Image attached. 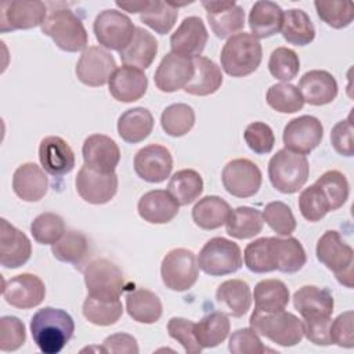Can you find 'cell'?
Instances as JSON below:
<instances>
[{
	"label": "cell",
	"mask_w": 354,
	"mask_h": 354,
	"mask_svg": "<svg viewBox=\"0 0 354 354\" xmlns=\"http://www.w3.org/2000/svg\"><path fill=\"white\" fill-rule=\"evenodd\" d=\"M354 314L353 311H346L337 315L329 328L330 342L346 348H351L354 346V329H353Z\"/></svg>",
	"instance_id": "91938a15"
},
{
	"label": "cell",
	"mask_w": 354,
	"mask_h": 354,
	"mask_svg": "<svg viewBox=\"0 0 354 354\" xmlns=\"http://www.w3.org/2000/svg\"><path fill=\"white\" fill-rule=\"evenodd\" d=\"M261 214L267 225L279 236H289L296 230V218L292 209L283 202L267 203Z\"/></svg>",
	"instance_id": "f5cc1de1"
},
{
	"label": "cell",
	"mask_w": 354,
	"mask_h": 354,
	"mask_svg": "<svg viewBox=\"0 0 354 354\" xmlns=\"http://www.w3.org/2000/svg\"><path fill=\"white\" fill-rule=\"evenodd\" d=\"M281 33L288 43L306 46L314 40L315 28L306 11L300 8H290L283 11Z\"/></svg>",
	"instance_id": "74e56055"
},
{
	"label": "cell",
	"mask_w": 354,
	"mask_h": 354,
	"mask_svg": "<svg viewBox=\"0 0 354 354\" xmlns=\"http://www.w3.org/2000/svg\"><path fill=\"white\" fill-rule=\"evenodd\" d=\"M266 100L274 111L281 113H295L304 105L301 93L290 83L272 84L267 91Z\"/></svg>",
	"instance_id": "bcb514c9"
},
{
	"label": "cell",
	"mask_w": 354,
	"mask_h": 354,
	"mask_svg": "<svg viewBox=\"0 0 354 354\" xmlns=\"http://www.w3.org/2000/svg\"><path fill=\"white\" fill-rule=\"evenodd\" d=\"M230 328L231 324L228 317L221 311H213L195 324V336L202 348H210L227 339Z\"/></svg>",
	"instance_id": "ab89813d"
},
{
	"label": "cell",
	"mask_w": 354,
	"mask_h": 354,
	"mask_svg": "<svg viewBox=\"0 0 354 354\" xmlns=\"http://www.w3.org/2000/svg\"><path fill=\"white\" fill-rule=\"evenodd\" d=\"M303 330L304 336L314 344L318 346H329L332 344L330 342V335H329V328H330V317H324V318H308L303 319Z\"/></svg>",
	"instance_id": "6125c7cd"
},
{
	"label": "cell",
	"mask_w": 354,
	"mask_h": 354,
	"mask_svg": "<svg viewBox=\"0 0 354 354\" xmlns=\"http://www.w3.org/2000/svg\"><path fill=\"white\" fill-rule=\"evenodd\" d=\"M198 267L210 277H221L236 272L242 267L241 248L223 236H214L209 239L201 249L198 259Z\"/></svg>",
	"instance_id": "52a82bcc"
},
{
	"label": "cell",
	"mask_w": 354,
	"mask_h": 354,
	"mask_svg": "<svg viewBox=\"0 0 354 354\" xmlns=\"http://www.w3.org/2000/svg\"><path fill=\"white\" fill-rule=\"evenodd\" d=\"M73 318L61 308L44 307L30 319V333L39 350L44 354H58L72 339Z\"/></svg>",
	"instance_id": "6da1fadb"
},
{
	"label": "cell",
	"mask_w": 354,
	"mask_h": 354,
	"mask_svg": "<svg viewBox=\"0 0 354 354\" xmlns=\"http://www.w3.org/2000/svg\"><path fill=\"white\" fill-rule=\"evenodd\" d=\"M194 76V62L189 57H183L174 53L166 54L158 65L153 82L163 93H174L191 82Z\"/></svg>",
	"instance_id": "ac0fdd59"
},
{
	"label": "cell",
	"mask_w": 354,
	"mask_h": 354,
	"mask_svg": "<svg viewBox=\"0 0 354 354\" xmlns=\"http://www.w3.org/2000/svg\"><path fill=\"white\" fill-rule=\"evenodd\" d=\"M249 324L257 335H261L282 347L296 346L304 336L301 319L285 310L272 313L253 310Z\"/></svg>",
	"instance_id": "3957f363"
},
{
	"label": "cell",
	"mask_w": 354,
	"mask_h": 354,
	"mask_svg": "<svg viewBox=\"0 0 354 354\" xmlns=\"http://www.w3.org/2000/svg\"><path fill=\"white\" fill-rule=\"evenodd\" d=\"M158 53V41L152 33L144 28H136L129 44L119 51L123 65L147 69L153 62Z\"/></svg>",
	"instance_id": "4dcf8cb0"
},
{
	"label": "cell",
	"mask_w": 354,
	"mask_h": 354,
	"mask_svg": "<svg viewBox=\"0 0 354 354\" xmlns=\"http://www.w3.org/2000/svg\"><path fill=\"white\" fill-rule=\"evenodd\" d=\"M210 29L218 39H227L245 26V11L235 1H202Z\"/></svg>",
	"instance_id": "d6986e66"
},
{
	"label": "cell",
	"mask_w": 354,
	"mask_h": 354,
	"mask_svg": "<svg viewBox=\"0 0 354 354\" xmlns=\"http://www.w3.org/2000/svg\"><path fill=\"white\" fill-rule=\"evenodd\" d=\"M115 71L116 61L113 55L98 46L87 47L82 53L75 69L77 79L90 87L104 86Z\"/></svg>",
	"instance_id": "4fadbf2b"
},
{
	"label": "cell",
	"mask_w": 354,
	"mask_h": 354,
	"mask_svg": "<svg viewBox=\"0 0 354 354\" xmlns=\"http://www.w3.org/2000/svg\"><path fill=\"white\" fill-rule=\"evenodd\" d=\"M268 246L272 267L281 272H297L307 261L303 245L293 236H268Z\"/></svg>",
	"instance_id": "484cf974"
},
{
	"label": "cell",
	"mask_w": 354,
	"mask_h": 354,
	"mask_svg": "<svg viewBox=\"0 0 354 354\" xmlns=\"http://www.w3.org/2000/svg\"><path fill=\"white\" fill-rule=\"evenodd\" d=\"M30 232L36 242L41 245H54L65 234V223L61 216L46 212L32 221Z\"/></svg>",
	"instance_id": "681fc988"
},
{
	"label": "cell",
	"mask_w": 354,
	"mask_h": 354,
	"mask_svg": "<svg viewBox=\"0 0 354 354\" xmlns=\"http://www.w3.org/2000/svg\"><path fill=\"white\" fill-rule=\"evenodd\" d=\"M171 169V153L163 145L149 144L138 149L134 156V171L144 181L162 183L170 176Z\"/></svg>",
	"instance_id": "e0dca14e"
},
{
	"label": "cell",
	"mask_w": 354,
	"mask_h": 354,
	"mask_svg": "<svg viewBox=\"0 0 354 354\" xmlns=\"http://www.w3.org/2000/svg\"><path fill=\"white\" fill-rule=\"evenodd\" d=\"M221 181L228 194L236 198H250L261 187V171L259 166L245 158L230 160L221 173Z\"/></svg>",
	"instance_id": "8fae6325"
},
{
	"label": "cell",
	"mask_w": 354,
	"mask_h": 354,
	"mask_svg": "<svg viewBox=\"0 0 354 354\" xmlns=\"http://www.w3.org/2000/svg\"><path fill=\"white\" fill-rule=\"evenodd\" d=\"M41 32L51 37L55 46L68 53L86 50L88 36L82 19L71 10H53L41 24Z\"/></svg>",
	"instance_id": "277c9868"
},
{
	"label": "cell",
	"mask_w": 354,
	"mask_h": 354,
	"mask_svg": "<svg viewBox=\"0 0 354 354\" xmlns=\"http://www.w3.org/2000/svg\"><path fill=\"white\" fill-rule=\"evenodd\" d=\"M76 191L80 198L93 205L108 203L118 192L116 173H101L83 165L75 180Z\"/></svg>",
	"instance_id": "5bb4252c"
},
{
	"label": "cell",
	"mask_w": 354,
	"mask_h": 354,
	"mask_svg": "<svg viewBox=\"0 0 354 354\" xmlns=\"http://www.w3.org/2000/svg\"><path fill=\"white\" fill-rule=\"evenodd\" d=\"M167 191L181 206L195 202L203 191L202 176L192 169L176 171L167 184Z\"/></svg>",
	"instance_id": "60d3db41"
},
{
	"label": "cell",
	"mask_w": 354,
	"mask_h": 354,
	"mask_svg": "<svg viewBox=\"0 0 354 354\" xmlns=\"http://www.w3.org/2000/svg\"><path fill=\"white\" fill-rule=\"evenodd\" d=\"M84 165L101 173H113L120 160L118 144L105 134L88 136L82 147Z\"/></svg>",
	"instance_id": "ffe728a7"
},
{
	"label": "cell",
	"mask_w": 354,
	"mask_h": 354,
	"mask_svg": "<svg viewBox=\"0 0 354 354\" xmlns=\"http://www.w3.org/2000/svg\"><path fill=\"white\" fill-rule=\"evenodd\" d=\"M47 17L43 1H1L0 32L30 29L41 25Z\"/></svg>",
	"instance_id": "9a60e30c"
},
{
	"label": "cell",
	"mask_w": 354,
	"mask_h": 354,
	"mask_svg": "<svg viewBox=\"0 0 354 354\" xmlns=\"http://www.w3.org/2000/svg\"><path fill=\"white\" fill-rule=\"evenodd\" d=\"M231 210V206L223 198L207 195L195 203L192 220L202 230H216L227 223Z\"/></svg>",
	"instance_id": "e575fe53"
},
{
	"label": "cell",
	"mask_w": 354,
	"mask_h": 354,
	"mask_svg": "<svg viewBox=\"0 0 354 354\" xmlns=\"http://www.w3.org/2000/svg\"><path fill=\"white\" fill-rule=\"evenodd\" d=\"M209 33L199 17H187L170 36L171 53L183 57H198L205 50Z\"/></svg>",
	"instance_id": "44dd1931"
},
{
	"label": "cell",
	"mask_w": 354,
	"mask_h": 354,
	"mask_svg": "<svg viewBox=\"0 0 354 354\" xmlns=\"http://www.w3.org/2000/svg\"><path fill=\"white\" fill-rule=\"evenodd\" d=\"M198 263L194 252L177 248L163 257L160 264V277L166 288L174 292L191 289L198 281Z\"/></svg>",
	"instance_id": "9c48e42d"
},
{
	"label": "cell",
	"mask_w": 354,
	"mask_h": 354,
	"mask_svg": "<svg viewBox=\"0 0 354 354\" xmlns=\"http://www.w3.org/2000/svg\"><path fill=\"white\" fill-rule=\"evenodd\" d=\"M51 252L57 260L77 266L88 254V241L84 234L69 230L51 246Z\"/></svg>",
	"instance_id": "7bdbcfd3"
},
{
	"label": "cell",
	"mask_w": 354,
	"mask_h": 354,
	"mask_svg": "<svg viewBox=\"0 0 354 354\" xmlns=\"http://www.w3.org/2000/svg\"><path fill=\"white\" fill-rule=\"evenodd\" d=\"M84 318L97 326L113 325L123 314V306L120 299L102 300L87 295L82 307Z\"/></svg>",
	"instance_id": "b9f144b4"
},
{
	"label": "cell",
	"mask_w": 354,
	"mask_h": 354,
	"mask_svg": "<svg viewBox=\"0 0 354 354\" xmlns=\"http://www.w3.org/2000/svg\"><path fill=\"white\" fill-rule=\"evenodd\" d=\"M243 261L249 271L256 274H264L275 271L270 257L268 236L259 238L246 245L243 252Z\"/></svg>",
	"instance_id": "db71d44e"
},
{
	"label": "cell",
	"mask_w": 354,
	"mask_h": 354,
	"mask_svg": "<svg viewBox=\"0 0 354 354\" xmlns=\"http://www.w3.org/2000/svg\"><path fill=\"white\" fill-rule=\"evenodd\" d=\"M195 124V112L188 104L177 102L166 106L160 115V126L170 137L185 136Z\"/></svg>",
	"instance_id": "ee69618b"
},
{
	"label": "cell",
	"mask_w": 354,
	"mask_h": 354,
	"mask_svg": "<svg viewBox=\"0 0 354 354\" xmlns=\"http://www.w3.org/2000/svg\"><path fill=\"white\" fill-rule=\"evenodd\" d=\"M324 137V126L318 118L303 115L288 122L283 129L282 141L285 149L307 155L315 149Z\"/></svg>",
	"instance_id": "7c38bea8"
},
{
	"label": "cell",
	"mask_w": 354,
	"mask_h": 354,
	"mask_svg": "<svg viewBox=\"0 0 354 354\" xmlns=\"http://www.w3.org/2000/svg\"><path fill=\"white\" fill-rule=\"evenodd\" d=\"M126 311L140 324H155L162 317V301L148 289H136L126 295Z\"/></svg>",
	"instance_id": "d590c367"
},
{
	"label": "cell",
	"mask_w": 354,
	"mask_h": 354,
	"mask_svg": "<svg viewBox=\"0 0 354 354\" xmlns=\"http://www.w3.org/2000/svg\"><path fill=\"white\" fill-rule=\"evenodd\" d=\"M308 160L304 155L279 149L268 162V177L272 187L282 194H295L307 183Z\"/></svg>",
	"instance_id": "5b68a950"
},
{
	"label": "cell",
	"mask_w": 354,
	"mask_h": 354,
	"mask_svg": "<svg viewBox=\"0 0 354 354\" xmlns=\"http://www.w3.org/2000/svg\"><path fill=\"white\" fill-rule=\"evenodd\" d=\"M353 122L351 113L347 119L337 122L330 131V142L333 149L342 156H353L354 155V140H353Z\"/></svg>",
	"instance_id": "94428289"
},
{
	"label": "cell",
	"mask_w": 354,
	"mask_h": 354,
	"mask_svg": "<svg viewBox=\"0 0 354 354\" xmlns=\"http://www.w3.org/2000/svg\"><path fill=\"white\" fill-rule=\"evenodd\" d=\"M111 95L120 102H134L144 97L148 88V77L136 66L122 65L112 73L109 82Z\"/></svg>",
	"instance_id": "cb8c5ba5"
},
{
	"label": "cell",
	"mask_w": 354,
	"mask_h": 354,
	"mask_svg": "<svg viewBox=\"0 0 354 354\" xmlns=\"http://www.w3.org/2000/svg\"><path fill=\"white\" fill-rule=\"evenodd\" d=\"M104 353H116V354H138L140 348L136 337L129 333H115L102 342Z\"/></svg>",
	"instance_id": "be15d7a7"
},
{
	"label": "cell",
	"mask_w": 354,
	"mask_h": 354,
	"mask_svg": "<svg viewBox=\"0 0 354 354\" xmlns=\"http://www.w3.org/2000/svg\"><path fill=\"white\" fill-rule=\"evenodd\" d=\"M315 253L318 261L335 272L336 279L342 285L353 288L354 250L337 231L329 230L324 232L317 242Z\"/></svg>",
	"instance_id": "8992f818"
},
{
	"label": "cell",
	"mask_w": 354,
	"mask_h": 354,
	"mask_svg": "<svg viewBox=\"0 0 354 354\" xmlns=\"http://www.w3.org/2000/svg\"><path fill=\"white\" fill-rule=\"evenodd\" d=\"M283 19L282 8L268 0L256 1L249 11V28L252 35L257 39L271 37L281 30Z\"/></svg>",
	"instance_id": "f546056e"
},
{
	"label": "cell",
	"mask_w": 354,
	"mask_h": 354,
	"mask_svg": "<svg viewBox=\"0 0 354 354\" xmlns=\"http://www.w3.org/2000/svg\"><path fill=\"white\" fill-rule=\"evenodd\" d=\"M48 188V178L44 169L36 163L28 162L17 167L12 174V189L15 195L25 202L40 201Z\"/></svg>",
	"instance_id": "83f0119b"
},
{
	"label": "cell",
	"mask_w": 354,
	"mask_h": 354,
	"mask_svg": "<svg viewBox=\"0 0 354 354\" xmlns=\"http://www.w3.org/2000/svg\"><path fill=\"white\" fill-rule=\"evenodd\" d=\"M253 299L256 311H281L289 303V289L279 279H263L254 286Z\"/></svg>",
	"instance_id": "8d00e7d4"
},
{
	"label": "cell",
	"mask_w": 354,
	"mask_h": 354,
	"mask_svg": "<svg viewBox=\"0 0 354 354\" xmlns=\"http://www.w3.org/2000/svg\"><path fill=\"white\" fill-rule=\"evenodd\" d=\"M153 129V116L149 109L136 106L124 111L118 119V134L129 144L144 141Z\"/></svg>",
	"instance_id": "836d02e7"
},
{
	"label": "cell",
	"mask_w": 354,
	"mask_h": 354,
	"mask_svg": "<svg viewBox=\"0 0 354 354\" xmlns=\"http://www.w3.org/2000/svg\"><path fill=\"white\" fill-rule=\"evenodd\" d=\"M169 336L177 340L187 353H201L202 347L195 336V322L181 317H173L167 322Z\"/></svg>",
	"instance_id": "9f6ffc18"
},
{
	"label": "cell",
	"mask_w": 354,
	"mask_h": 354,
	"mask_svg": "<svg viewBox=\"0 0 354 354\" xmlns=\"http://www.w3.org/2000/svg\"><path fill=\"white\" fill-rule=\"evenodd\" d=\"M180 205L169 191L153 189L145 192L138 203L140 217L151 224H166L178 214Z\"/></svg>",
	"instance_id": "4316f807"
},
{
	"label": "cell",
	"mask_w": 354,
	"mask_h": 354,
	"mask_svg": "<svg viewBox=\"0 0 354 354\" xmlns=\"http://www.w3.org/2000/svg\"><path fill=\"white\" fill-rule=\"evenodd\" d=\"M149 3H151V0H130V1H116L115 4L119 8L129 11L131 14H136V12L141 14L148 8Z\"/></svg>",
	"instance_id": "e7e4bbea"
},
{
	"label": "cell",
	"mask_w": 354,
	"mask_h": 354,
	"mask_svg": "<svg viewBox=\"0 0 354 354\" xmlns=\"http://www.w3.org/2000/svg\"><path fill=\"white\" fill-rule=\"evenodd\" d=\"M293 306L303 319L324 318L332 315L335 301L328 289L306 285L295 292Z\"/></svg>",
	"instance_id": "f1b7e54d"
},
{
	"label": "cell",
	"mask_w": 354,
	"mask_h": 354,
	"mask_svg": "<svg viewBox=\"0 0 354 354\" xmlns=\"http://www.w3.org/2000/svg\"><path fill=\"white\" fill-rule=\"evenodd\" d=\"M268 71L272 77L281 82L295 79L300 71L299 55L288 47H277L268 59Z\"/></svg>",
	"instance_id": "f907efd6"
},
{
	"label": "cell",
	"mask_w": 354,
	"mask_h": 354,
	"mask_svg": "<svg viewBox=\"0 0 354 354\" xmlns=\"http://www.w3.org/2000/svg\"><path fill=\"white\" fill-rule=\"evenodd\" d=\"M32 254L29 238L6 218L0 220V264L6 268L24 266Z\"/></svg>",
	"instance_id": "7402d4cb"
},
{
	"label": "cell",
	"mask_w": 354,
	"mask_h": 354,
	"mask_svg": "<svg viewBox=\"0 0 354 354\" xmlns=\"http://www.w3.org/2000/svg\"><path fill=\"white\" fill-rule=\"evenodd\" d=\"M46 296L44 282L35 274L24 272L3 282V297L15 308H33Z\"/></svg>",
	"instance_id": "2e32d148"
},
{
	"label": "cell",
	"mask_w": 354,
	"mask_h": 354,
	"mask_svg": "<svg viewBox=\"0 0 354 354\" xmlns=\"http://www.w3.org/2000/svg\"><path fill=\"white\" fill-rule=\"evenodd\" d=\"M178 17V8L173 1L151 0L148 8L140 14V21L159 35L171 30Z\"/></svg>",
	"instance_id": "f6af8a7d"
},
{
	"label": "cell",
	"mask_w": 354,
	"mask_h": 354,
	"mask_svg": "<svg viewBox=\"0 0 354 354\" xmlns=\"http://www.w3.org/2000/svg\"><path fill=\"white\" fill-rule=\"evenodd\" d=\"M84 283L90 296L102 300H116L126 289V281L120 268L108 259L90 261L84 271Z\"/></svg>",
	"instance_id": "ba28073f"
},
{
	"label": "cell",
	"mask_w": 354,
	"mask_h": 354,
	"mask_svg": "<svg viewBox=\"0 0 354 354\" xmlns=\"http://www.w3.org/2000/svg\"><path fill=\"white\" fill-rule=\"evenodd\" d=\"M228 350L232 354H263L267 351L259 335L252 328L236 329L228 340Z\"/></svg>",
	"instance_id": "680465c9"
},
{
	"label": "cell",
	"mask_w": 354,
	"mask_h": 354,
	"mask_svg": "<svg viewBox=\"0 0 354 354\" xmlns=\"http://www.w3.org/2000/svg\"><path fill=\"white\" fill-rule=\"evenodd\" d=\"M264 220L260 210L249 206H239L231 210L225 223V231L235 239H249L261 232Z\"/></svg>",
	"instance_id": "f35d334b"
},
{
	"label": "cell",
	"mask_w": 354,
	"mask_h": 354,
	"mask_svg": "<svg viewBox=\"0 0 354 354\" xmlns=\"http://www.w3.org/2000/svg\"><path fill=\"white\" fill-rule=\"evenodd\" d=\"M314 6L319 19L335 29H343L353 22L354 4L351 1L318 0L314 1Z\"/></svg>",
	"instance_id": "c3c4849f"
},
{
	"label": "cell",
	"mask_w": 354,
	"mask_h": 354,
	"mask_svg": "<svg viewBox=\"0 0 354 354\" xmlns=\"http://www.w3.org/2000/svg\"><path fill=\"white\" fill-rule=\"evenodd\" d=\"M304 102L315 106L330 104L337 95V82L332 73L321 69L306 72L297 86Z\"/></svg>",
	"instance_id": "d4e9b609"
},
{
	"label": "cell",
	"mask_w": 354,
	"mask_h": 354,
	"mask_svg": "<svg viewBox=\"0 0 354 354\" xmlns=\"http://www.w3.org/2000/svg\"><path fill=\"white\" fill-rule=\"evenodd\" d=\"M245 142L257 155L270 153L275 144L272 129L264 122H252L243 133Z\"/></svg>",
	"instance_id": "11a10c76"
},
{
	"label": "cell",
	"mask_w": 354,
	"mask_h": 354,
	"mask_svg": "<svg viewBox=\"0 0 354 354\" xmlns=\"http://www.w3.org/2000/svg\"><path fill=\"white\" fill-rule=\"evenodd\" d=\"M93 30L97 41L115 51H122L131 40L136 26L131 19L118 10L101 11L93 24Z\"/></svg>",
	"instance_id": "30bf717a"
},
{
	"label": "cell",
	"mask_w": 354,
	"mask_h": 354,
	"mask_svg": "<svg viewBox=\"0 0 354 354\" xmlns=\"http://www.w3.org/2000/svg\"><path fill=\"white\" fill-rule=\"evenodd\" d=\"M194 76L185 86L184 91L191 95H210L216 93L223 84L221 69L212 59L198 55L192 58Z\"/></svg>",
	"instance_id": "d6a6232c"
},
{
	"label": "cell",
	"mask_w": 354,
	"mask_h": 354,
	"mask_svg": "<svg viewBox=\"0 0 354 354\" xmlns=\"http://www.w3.org/2000/svg\"><path fill=\"white\" fill-rule=\"evenodd\" d=\"M315 184L322 189L325 198L329 202L330 212L342 207L348 199L350 187L346 176L339 170H328L321 174Z\"/></svg>",
	"instance_id": "7dc6e473"
},
{
	"label": "cell",
	"mask_w": 354,
	"mask_h": 354,
	"mask_svg": "<svg viewBox=\"0 0 354 354\" xmlns=\"http://www.w3.org/2000/svg\"><path fill=\"white\" fill-rule=\"evenodd\" d=\"M299 210L301 216L311 223L319 221L326 216L328 212H330L328 199L315 183L304 188L299 195Z\"/></svg>",
	"instance_id": "816d5d0a"
},
{
	"label": "cell",
	"mask_w": 354,
	"mask_h": 354,
	"mask_svg": "<svg viewBox=\"0 0 354 354\" xmlns=\"http://www.w3.org/2000/svg\"><path fill=\"white\" fill-rule=\"evenodd\" d=\"M218 306L231 317H243L252 306V292L242 279H227L216 290Z\"/></svg>",
	"instance_id": "1f68e13d"
},
{
	"label": "cell",
	"mask_w": 354,
	"mask_h": 354,
	"mask_svg": "<svg viewBox=\"0 0 354 354\" xmlns=\"http://www.w3.org/2000/svg\"><path fill=\"white\" fill-rule=\"evenodd\" d=\"M263 58V48L252 33L239 32L225 41L221 48L220 62L223 71L232 77H243L253 73Z\"/></svg>",
	"instance_id": "7a4b0ae2"
},
{
	"label": "cell",
	"mask_w": 354,
	"mask_h": 354,
	"mask_svg": "<svg viewBox=\"0 0 354 354\" xmlns=\"http://www.w3.org/2000/svg\"><path fill=\"white\" fill-rule=\"evenodd\" d=\"M39 160L44 171L55 177L65 176L75 167V153L72 148L58 136H48L40 141Z\"/></svg>",
	"instance_id": "603a6c76"
},
{
	"label": "cell",
	"mask_w": 354,
	"mask_h": 354,
	"mask_svg": "<svg viewBox=\"0 0 354 354\" xmlns=\"http://www.w3.org/2000/svg\"><path fill=\"white\" fill-rule=\"evenodd\" d=\"M26 340V330L24 322L12 315L0 318V350L15 351Z\"/></svg>",
	"instance_id": "6f0895ef"
}]
</instances>
